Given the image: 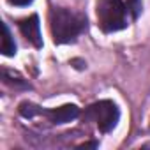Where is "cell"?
<instances>
[{"label":"cell","instance_id":"cell-1","mask_svg":"<svg viewBox=\"0 0 150 150\" xmlns=\"http://www.w3.org/2000/svg\"><path fill=\"white\" fill-rule=\"evenodd\" d=\"M50 25H51L53 41L57 44H65V42H72L85 30L87 18L69 9L55 7L50 13Z\"/></svg>","mask_w":150,"mask_h":150},{"label":"cell","instance_id":"cell-4","mask_svg":"<svg viewBox=\"0 0 150 150\" xmlns=\"http://www.w3.org/2000/svg\"><path fill=\"white\" fill-rule=\"evenodd\" d=\"M20 30L25 35L28 42H32L35 48H42V37H41V25H39V16L32 14L28 18H23L20 21Z\"/></svg>","mask_w":150,"mask_h":150},{"label":"cell","instance_id":"cell-6","mask_svg":"<svg viewBox=\"0 0 150 150\" xmlns=\"http://www.w3.org/2000/svg\"><path fill=\"white\" fill-rule=\"evenodd\" d=\"M0 51L6 57H13L16 55V42L11 35V30L6 23H2V42H0Z\"/></svg>","mask_w":150,"mask_h":150},{"label":"cell","instance_id":"cell-7","mask_svg":"<svg viewBox=\"0 0 150 150\" xmlns=\"http://www.w3.org/2000/svg\"><path fill=\"white\" fill-rule=\"evenodd\" d=\"M20 113H21L25 118H34V117H37V115H42L44 110H41L39 106H35V104H32V103H21V104H20Z\"/></svg>","mask_w":150,"mask_h":150},{"label":"cell","instance_id":"cell-2","mask_svg":"<svg viewBox=\"0 0 150 150\" xmlns=\"http://www.w3.org/2000/svg\"><path fill=\"white\" fill-rule=\"evenodd\" d=\"M97 21L103 32H118L127 27V7L122 0H97Z\"/></svg>","mask_w":150,"mask_h":150},{"label":"cell","instance_id":"cell-8","mask_svg":"<svg viewBox=\"0 0 150 150\" xmlns=\"http://www.w3.org/2000/svg\"><path fill=\"white\" fill-rule=\"evenodd\" d=\"M129 9L132 11V18H138L141 11V2L139 0H129Z\"/></svg>","mask_w":150,"mask_h":150},{"label":"cell","instance_id":"cell-9","mask_svg":"<svg viewBox=\"0 0 150 150\" xmlns=\"http://www.w3.org/2000/svg\"><path fill=\"white\" fill-rule=\"evenodd\" d=\"M9 4H13V6H28V4H32V0H7Z\"/></svg>","mask_w":150,"mask_h":150},{"label":"cell","instance_id":"cell-10","mask_svg":"<svg viewBox=\"0 0 150 150\" xmlns=\"http://www.w3.org/2000/svg\"><path fill=\"white\" fill-rule=\"evenodd\" d=\"M88 146H92V148H96V146H97V143H85V145H81L80 148H88Z\"/></svg>","mask_w":150,"mask_h":150},{"label":"cell","instance_id":"cell-3","mask_svg":"<svg viewBox=\"0 0 150 150\" xmlns=\"http://www.w3.org/2000/svg\"><path fill=\"white\" fill-rule=\"evenodd\" d=\"M118 118H120V111H118L117 104L111 101L94 103L83 113V120L96 122L99 131H103V132H110L111 129H115L118 124Z\"/></svg>","mask_w":150,"mask_h":150},{"label":"cell","instance_id":"cell-5","mask_svg":"<svg viewBox=\"0 0 150 150\" xmlns=\"http://www.w3.org/2000/svg\"><path fill=\"white\" fill-rule=\"evenodd\" d=\"M42 115H46L51 124H67V122L74 120V118L80 115V108L76 104H64L60 108L44 111Z\"/></svg>","mask_w":150,"mask_h":150}]
</instances>
